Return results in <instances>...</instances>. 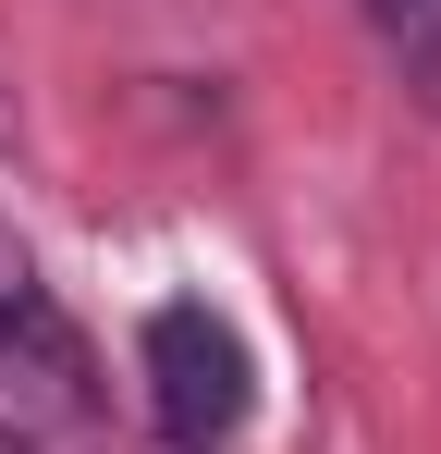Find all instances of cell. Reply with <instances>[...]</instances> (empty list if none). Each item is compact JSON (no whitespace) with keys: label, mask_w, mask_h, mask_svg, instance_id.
Instances as JSON below:
<instances>
[{"label":"cell","mask_w":441,"mask_h":454,"mask_svg":"<svg viewBox=\"0 0 441 454\" xmlns=\"http://www.w3.org/2000/svg\"><path fill=\"white\" fill-rule=\"evenodd\" d=\"M135 356H147V405H159V442H172V454H220L233 430H245V405H258V356H245V332H233L209 295L147 307Z\"/></svg>","instance_id":"cell-1"},{"label":"cell","mask_w":441,"mask_h":454,"mask_svg":"<svg viewBox=\"0 0 441 454\" xmlns=\"http://www.w3.org/2000/svg\"><path fill=\"white\" fill-rule=\"evenodd\" d=\"M0 454H37V442H25V430H0Z\"/></svg>","instance_id":"cell-4"},{"label":"cell","mask_w":441,"mask_h":454,"mask_svg":"<svg viewBox=\"0 0 441 454\" xmlns=\"http://www.w3.org/2000/svg\"><path fill=\"white\" fill-rule=\"evenodd\" d=\"M0 356H25V369H50V380L86 369L74 332H62V307H50V283H37L25 258H0Z\"/></svg>","instance_id":"cell-2"},{"label":"cell","mask_w":441,"mask_h":454,"mask_svg":"<svg viewBox=\"0 0 441 454\" xmlns=\"http://www.w3.org/2000/svg\"><path fill=\"white\" fill-rule=\"evenodd\" d=\"M368 12H380V37H392V25H405V12H429V0H368Z\"/></svg>","instance_id":"cell-3"}]
</instances>
